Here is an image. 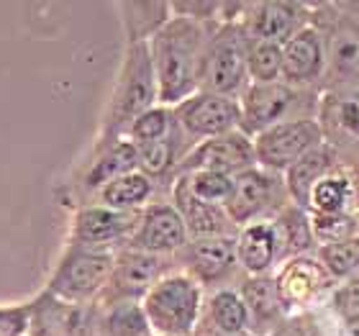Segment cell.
I'll use <instances>...</instances> for the list:
<instances>
[{
  "mask_svg": "<svg viewBox=\"0 0 359 336\" xmlns=\"http://www.w3.org/2000/svg\"><path fill=\"white\" fill-rule=\"evenodd\" d=\"M159 272V262L154 254L147 252H128L113 264V288L121 295H142L154 285V277Z\"/></svg>",
  "mask_w": 359,
  "mask_h": 336,
  "instance_id": "obj_17",
  "label": "cell"
},
{
  "mask_svg": "<svg viewBox=\"0 0 359 336\" xmlns=\"http://www.w3.org/2000/svg\"><path fill=\"white\" fill-rule=\"evenodd\" d=\"M247 75L255 77V83H277V75H283V46L249 39Z\"/></svg>",
  "mask_w": 359,
  "mask_h": 336,
  "instance_id": "obj_24",
  "label": "cell"
},
{
  "mask_svg": "<svg viewBox=\"0 0 359 336\" xmlns=\"http://www.w3.org/2000/svg\"><path fill=\"white\" fill-rule=\"evenodd\" d=\"M339 121H341V126L349 128L352 134H359V103L344 100L341 108H339Z\"/></svg>",
  "mask_w": 359,
  "mask_h": 336,
  "instance_id": "obj_38",
  "label": "cell"
},
{
  "mask_svg": "<svg viewBox=\"0 0 359 336\" xmlns=\"http://www.w3.org/2000/svg\"><path fill=\"white\" fill-rule=\"evenodd\" d=\"M323 41L313 29H300L283 46V75L290 83H311L323 69Z\"/></svg>",
  "mask_w": 359,
  "mask_h": 336,
  "instance_id": "obj_12",
  "label": "cell"
},
{
  "mask_svg": "<svg viewBox=\"0 0 359 336\" xmlns=\"http://www.w3.org/2000/svg\"><path fill=\"white\" fill-rule=\"evenodd\" d=\"M252 165H255V144L244 134H233V131L203 142L187 157V167H193L195 172L208 170L229 175V177H231V172L252 170Z\"/></svg>",
  "mask_w": 359,
  "mask_h": 336,
  "instance_id": "obj_8",
  "label": "cell"
},
{
  "mask_svg": "<svg viewBox=\"0 0 359 336\" xmlns=\"http://www.w3.org/2000/svg\"><path fill=\"white\" fill-rule=\"evenodd\" d=\"M128 229H131V216L123 210L85 208L77 213L72 236L77 241V249H93L121 239Z\"/></svg>",
  "mask_w": 359,
  "mask_h": 336,
  "instance_id": "obj_13",
  "label": "cell"
},
{
  "mask_svg": "<svg viewBox=\"0 0 359 336\" xmlns=\"http://www.w3.org/2000/svg\"><path fill=\"white\" fill-rule=\"evenodd\" d=\"M187 180V187H190V193L203 203H226L231 198V190H233V177L229 175H221V172H208V170H198L193 172Z\"/></svg>",
  "mask_w": 359,
  "mask_h": 336,
  "instance_id": "obj_27",
  "label": "cell"
},
{
  "mask_svg": "<svg viewBox=\"0 0 359 336\" xmlns=\"http://www.w3.org/2000/svg\"><path fill=\"white\" fill-rule=\"evenodd\" d=\"M346 193H349V185L346 180L341 177H321L311 190V198L308 203L316 208V213H341L346 201Z\"/></svg>",
  "mask_w": 359,
  "mask_h": 336,
  "instance_id": "obj_32",
  "label": "cell"
},
{
  "mask_svg": "<svg viewBox=\"0 0 359 336\" xmlns=\"http://www.w3.org/2000/svg\"><path fill=\"white\" fill-rule=\"evenodd\" d=\"M113 272L111 254L95 249H75L54 272L49 290L67 303H83L95 295Z\"/></svg>",
  "mask_w": 359,
  "mask_h": 336,
  "instance_id": "obj_5",
  "label": "cell"
},
{
  "mask_svg": "<svg viewBox=\"0 0 359 336\" xmlns=\"http://www.w3.org/2000/svg\"><path fill=\"white\" fill-rule=\"evenodd\" d=\"M275 226V234H277V244L285 241L290 252H303V249L311 244V224H308V218L303 216V210L300 208H287L280 213Z\"/></svg>",
  "mask_w": 359,
  "mask_h": 336,
  "instance_id": "obj_28",
  "label": "cell"
},
{
  "mask_svg": "<svg viewBox=\"0 0 359 336\" xmlns=\"http://www.w3.org/2000/svg\"><path fill=\"white\" fill-rule=\"evenodd\" d=\"M329 52L331 65L339 75H359V31L354 26L334 31Z\"/></svg>",
  "mask_w": 359,
  "mask_h": 336,
  "instance_id": "obj_26",
  "label": "cell"
},
{
  "mask_svg": "<svg viewBox=\"0 0 359 336\" xmlns=\"http://www.w3.org/2000/svg\"><path fill=\"white\" fill-rule=\"evenodd\" d=\"M175 203H177L175 210L180 213L185 229L193 231L198 239H203V236H224V229L229 226V221H231L218 206L198 201V198L190 193L185 177L180 180L177 187H175Z\"/></svg>",
  "mask_w": 359,
  "mask_h": 336,
  "instance_id": "obj_15",
  "label": "cell"
},
{
  "mask_svg": "<svg viewBox=\"0 0 359 336\" xmlns=\"http://www.w3.org/2000/svg\"><path fill=\"white\" fill-rule=\"evenodd\" d=\"M136 154H139V162L136 165L142 167L144 177H159L165 175L175 162V142L170 139H159V142L149 144H139L136 147Z\"/></svg>",
  "mask_w": 359,
  "mask_h": 336,
  "instance_id": "obj_29",
  "label": "cell"
},
{
  "mask_svg": "<svg viewBox=\"0 0 359 336\" xmlns=\"http://www.w3.org/2000/svg\"><path fill=\"white\" fill-rule=\"evenodd\" d=\"M321 260L331 275L344 277L359 267V239H346L339 244H326L321 249Z\"/></svg>",
  "mask_w": 359,
  "mask_h": 336,
  "instance_id": "obj_35",
  "label": "cell"
},
{
  "mask_svg": "<svg viewBox=\"0 0 359 336\" xmlns=\"http://www.w3.org/2000/svg\"><path fill=\"white\" fill-rule=\"evenodd\" d=\"M121 11L126 13L123 23H126L131 44H142L149 34L154 36V34L170 21V18H167V13H170V6H167V3H123Z\"/></svg>",
  "mask_w": 359,
  "mask_h": 336,
  "instance_id": "obj_22",
  "label": "cell"
},
{
  "mask_svg": "<svg viewBox=\"0 0 359 336\" xmlns=\"http://www.w3.org/2000/svg\"><path fill=\"white\" fill-rule=\"evenodd\" d=\"M201 308V290L190 277L175 275L154 283L144 298V318L167 336H182L193 329Z\"/></svg>",
  "mask_w": 359,
  "mask_h": 336,
  "instance_id": "obj_4",
  "label": "cell"
},
{
  "mask_svg": "<svg viewBox=\"0 0 359 336\" xmlns=\"http://www.w3.org/2000/svg\"><path fill=\"white\" fill-rule=\"evenodd\" d=\"M205 29L201 21L177 15L154 34L149 46L154 77H157V98L165 103L185 100L198 85L201 62L205 52Z\"/></svg>",
  "mask_w": 359,
  "mask_h": 336,
  "instance_id": "obj_1",
  "label": "cell"
},
{
  "mask_svg": "<svg viewBox=\"0 0 359 336\" xmlns=\"http://www.w3.org/2000/svg\"><path fill=\"white\" fill-rule=\"evenodd\" d=\"M247 29L226 23L205 44L198 85H203L205 93L231 98V93H236L247 77Z\"/></svg>",
  "mask_w": 359,
  "mask_h": 336,
  "instance_id": "obj_3",
  "label": "cell"
},
{
  "mask_svg": "<svg viewBox=\"0 0 359 336\" xmlns=\"http://www.w3.org/2000/svg\"><path fill=\"white\" fill-rule=\"evenodd\" d=\"M331 167V152L326 147H316L308 154L287 167V187H290L292 198L300 206H308L311 190L321 177H326V170Z\"/></svg>",
  "mask_w": 359,
  "mask_h": 336,
  "instance_id": "obj_20",
  "label": "cell"
},
{
  "mask_svg": "<svg viewBox=\"0 0 359 336\" xmlns=\"http://www.w3.org/2000/svg\"><path fill=\"white\" fill-rule=\"evenodd\" d=\"M154 98H157V77H154L149 44H144V41L142 44H131L123 69H121L116 93H113L108 121H105L108 134L126 131L142 113L149 111Z\"/></svg>",
  "mask_w": 359,
  "mask_h": 336,
  "instance_id": "obj_2",
  "label": "cell"
},
{
  "mask_svg": "<svg viewBox=\"0 0 359 336\" xmlns=\"http://www.w3.org/2000/svg\"><path fill=\"white\" fill-rule=\"evenodd\" d=\"M272 190H275V182L264 172H257V170L239 172L233 177L231 198L226 201V213H229L231 221L244 224V221L257 216L267 206L269 198H272Z\"/></svg>",
  "mask_w": 359,
  "mask_h": 336,
  "instance_id": "obj_14",
  "label": "cell"
},
{
  "mask_svg": "<svg viewBox=\"0 0 359 336\" xmlns=\"http://www.w3.org/2000/svg\"><path fill=\"white\" fill-rule=\"evenodd\" d=\"M339 308H341L344 314L352 316V318L359 316V275L346 285L344 290L339 293Z\"/></svg>",
  "mask_w": 359,
  "mask_h": 336,
  "instance_id": "obj_37",
  "label": "cell"
},
{
  "mask_svg": "<svg viewBox=\"0 0 359 336\" xmlns=\"http://www.w3.org/2000/svg\"><path fill=\"white\" fill-rule=\"evenodd\" d=\"M277 234L272 224H255L244 229L236 241V257L249 272H264L277 257Z\"/></svg>",
  "mask_w": 359,
  "mask_h": 336,
  "instance_id": "obj_19",
  "label": "cell"
},
{
  "mask_svg": "<svg viewBox=\"0 0 359 336\" xmlns=\"http://www.w3.org/2000/svg\"><path fill=\"white\" fill-rule=\"evenodd\" d=\"M177 121L190 136L216 139V136L231 134L233 126H239V103L229 95L198 93L180 103Z\"/></svg>",
  "mask_w": 359,
  "mask_h": 336,
  "instance_id": "obj_7",
  "label": "cell"
},
{
  "mask_svg": "<svg viewBox=\"0 0 359 336\" xmlns=\"http://www.w3.org/2000/svg\"><path fill=\"white\" fill-rule=\"evenodd\" d=\"M210 318L218 326L221 334H239L244 326H247L249 311L244 306V300L236 295V293H218L213 303H210Z\"/></svg>",
  "mask_w": 359,
  "mask_h": 336,
  "instance_id": "obj_25",
  "label": "cell"
},
{
  "mask_svg": "<svg viewBox=\"0 0 359 336\" xmlns=\"http://www.w3.org/2000/svg\"><path fill=\"white\" fill-rule=\"evenodd\" d=\"M167 131H170V113L165 108H149L147 113H142L139 119L128 126V134L134 142L131 144H149V142H159L165 139Z\"/></svg>",
  "mask_w": 359,
  "mask_h": 336,
  "instance_id": "obj_34",
  "label": "cell"
},
{
  "mask_svg": "<svg viewBox=\"0 0 359 336\" xmlns=\"http://www.w3.org/2000/svg\"><path fill=\"white\" fill-rule=\"evenodd\" d=\"M357 224L344 213H316L311 221V234L323 244H339V241L354 239Z\"/></svg>",
  "mask_w": 359,
  "mask_h": 336,
  "instance_id": "obj_31",
  "label": "cell"
},
{
  "mask_svg": "<svg viewBox=\"0 0 359 336\" xmlns=\"http://www.w3.org/2000/svg\"><path fill=\"white\" fill-rule=\"evenodd\" d=\"M323 269L313 260H292L277 277V295L285 303L308 300L323 285Z\"/></svg>",
  "mask_w": 359,
  "mask_h": 336,
  "instance_id": "obj_18",
  "label": "cell"
},
{
  "mask_svg": "<svg viewBox=\"0 0 359 336\" xmlns=\"http://www.w3.org/2000/svg\"><path fill=\"white\" fill-rule=\"evenodd\" d=\"M151 193V182L149 177H144L142 172H128V175H121V177L111 180L100 187V195H103V203L111 210H128L144 203Z\"/></svg>",
  "mask_w": 359,
  "mask_h": 336,
  "instance_id": "obj_21",
  "label": "cell"
},
{
  "mask_svg": "<svg viewBox=\"0 0 359 336\" xmlns=\"http://www.w3.org/2000/svg\"><path fill=\"white\" fill-rule=\"evenodd\" d=\"M321 147V128L313 121H283L264 128L255 142V159L272 170H287L303 154Z\"/></svg>",
  "mask_w": 359,
  "mask_h": 336,
  "instance_id": "obj_6",
  "label": "cell"
},
{
  "mask_svg": "<svg viewBox=\"0 0 359 336\" xmlns=\"http://www.w3.org/2000/svg\"><path fill=\"white\" fill-rule=\"evenodd\" d=\"M303 8L298 3H259L252 11L249 31L259 41L285 46L300 31Z\"/></svg>",
  "mask_w": 359,
  "mask_h": 336,
  "instance_id": "obj_11",
  "label": "cell"
},
{
  "mask_svg": "<svg viewBox=\"0 0 359 336\" xmlns=\"http://www.w3.org/2000/svg\"><path fill=\"white\" fill-rule=\"evenodd\" d=\"M292 90L285 83H255L239 105V126L244 134H262L275 126L292 105Z\"/></svg>",
  "mask_w": 359,
  "mask_h": 336,
  "instance_id": "obj_9",
  "label": "cell"
},
{
  "mask_svg": "<svg viewBox=\"0 0 359 336\" xmlns=\"http://www.w3.org/2000/svg\"><path fill=\"white\" fill-rule=\"evenodd\" d=\"M244 306L252 308L259 318H272L280 311V306H283V300L277 295V285L272 280H264V277L249 280L244 285Z\"/></svg>",
  "mask_w": 359,
  "mask_h": 336,
  "instance_id": "obj_30",
  "label": "cell"
},
{
  "mask_svg": "<svg viewBox=\"0 0 359 336\" xmlns=\"http://www.w3.org/2000/svg\"><path fill=\"white\" fill-rule=\"evenodd\" d=\"M349 331H352V336H359V316L349 321Z\"/></svg>",
  "mask_w": 359,
  "mask_h": 336,
  "instance_id": "obj_39",
  "label": "cell"
},
{
  "mask_svg": "<svg viewBox=\"0 0 359 336\" xmlns=\"http://www.w3.org/2000/svg\"><path fill=\"white\" fill-rule=\"evenodd\" d=\"M136 162H139L136 144H131V142L116 144V147H111V149L105 152L103 157L93 165V170H90V175H88V185L97 187V185H105V182L121 177V175H128V172H134Z\"/></svg>",
  "mask_w": 359,
  "mask_h": 336,
  "instance_id": "obj_23",
  "label": "cell"
},
{
  "mask_svg": "<svg viewBox=\"0 0 359 336\" xmlns=\"http://www.w3.org/2000/svg\"><path fill=\"white\" fill-rule=\"evenodd\" d=\"M236 260V241L229 236H203L190 244L187 262L203 280H218Z\"/></svg>",
  "mask_w": 359,
  "mask_h": 336,
  "instance_id": "obj_16",
  "label": "cell"
},
{
  "mask_svg": "<svg viewBox=\"0 0 359 336\" xmlns=\"http://www.w3.org/2000/svg\"><path fill=\"white\" fill-rule=\"evenodd\" d=\"M105 336H149V323L144 318V311L131 303L118 306L105 321Z\"/></svg>",
  "mask_w": 359,
  "mask_h": 336,
  "instance_id": "obj_33",
  "label": "cell"
},
{
  "mask_svg": "<svg viewBox=\"0 0 359 336\" xmlns=\"http://www.w3.org/2000/svg\"><path fill=\"white\" fill-rule=\"evenodd\" d=\"M187 239V229L182 224L180 213L172 206H154L144 216L142 226L134 236L136 252L157 254L180 249Z\"/></svg>",
  "mask_w": 359,
  "mask_h": 336,
  "instance_id": "obj_10",
  "label": "cell"
},
{
  "mask_svg": "<svg viewBox=\"0 0 359 336\" xmlns=\"http://www.w3.org/2000/svg\"><path fill=\"white\" fill-rule=\"evenodd\" d=\"M26 326H29L26 308H0V336H23Z\"/></svg>",
  "mask_w": 359,
  "mask_h": 336,
  "instance_id": "obj_36",
  "label": "cell"
},
{
  "mask_svg": "<svg viewBox=\"0 0 359 336\" xmlns=\"http://www.w3.org/2000/svg\"><path fill=\"white\" fill-rule=\"evenodd\" d=\"M357 198H359V190H357Z\"/></svg>",
  "mask_w": 359,
  "mask_h": 336,
  "instance_id": "obj_40",
  "label": "cell"
}]
</instances>
